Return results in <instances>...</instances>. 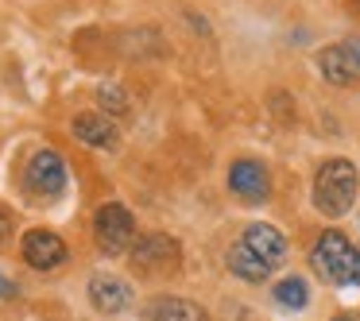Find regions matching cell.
<instances>
[{"mask_svg": "<svg viewBox=\"0 0 360 321\" xmlns=\"http://www.w3.org/2000/svg\"><path fill=\"white\" fill-rule=\"evenodd\" d=\"M352 197H356V166L349 159H329L326 166L314 178V202L326 217H341L352 209Z\"/></svg>", "mask_w": 360, "mask_h": 321, "instance_id": "cell-1", "label": "cell"}, {"mask_svg": "<svg viewBox=\"0 0 360 321\" xmlns=\"http://www.w3.org/2000/svg\"><path fill=\"white\" fill-rule=\"evenodd\" d=\"M314 267H318L321 279L337 282V287H360V251L337 228H329L314 244Z\"/></svg>", "mask_w": 360, "mask_h": 321, "instance_id": "cell-2", "label": "cell"}, {"mask_svg": "<svg viewBox=\"0 0 360 321\" xmlns=\"http://www.w3.org/2000/svg\"><path fill=\"white\" fill-rule=\"evenodd\" d=\"M182 263V248L179 240H171L167 232H148L132 244V267L148 279H163V275H174Z\"/></svg>", "mask_w": 360, "mask_h": 321, "instance_id": "cell-3", "label": "cell"}, {"mask_svg": "<svg viewBox=\"0 0 360 321\" xmlns=\"http://www.w3.org/2000/svg\"><path fill=\"white\" fill-rule=\"evenodd\" d=\"M94 236H97V248H101L105 256H120V251H128L136 244L132 213H128L124 205H117V202L101 205L97 217H94Z\"/></svg>", "mask_w": 360, "mask_h": 321, "instance_id": "cell-4", "label": "cell"}, {"mask_svg": "<svg viewBox=\"0 0 360 321\" xmlns=\"http://www.w3.org/2000/svg\"><path fill=\"white\" fill-rule=\"evenodd\" d=\"M27 190L39 197H58L66 190V159L51 148L35 151L27 163Z\"/></svg>", "mask_w": 360, "mask_h": 321, "instance_id": "cell-5", "label": "cell"}, {"mask_svg": "<svg viewBox=\"0 0 360 321\" xmlns=\"http://www.w3.org/2000/svg\"><path fill=\"white\" fill-rule=\"evenodd\" d=\"M20 251H24V259L35 271H55V267L66 263V244L51 228H32L24 236V244H20Z\"/></svg>", "mask_w": 360, "mask_h": 321, "instance_id": "cell-6", "label": "cell"}, {"mask_svg": "<svg viewBox=\"0 0 360 321\" xmlns=\"http://www.w3.org/2000/svg\"><path fill=\"white\" fill-rule=\"evenodd\" d=\"M229 186H233L236 197H244V202H267V194H271V178H267V171L256 163V159H240V163L229 166Z\"/></svg>", "mask_w": 360, "mask_h": 321, "instance_id": "cell-7", "label": "cell"}, {"mask_svg": "<svg viewBox=\"0 0 360 321\" xmlns=\"http://www.w3.org/2000/svg\"><path fill=\"white\" fill-rule=\"evenodd\" d=\"M89 302L101 313H120L132 306V287L124 279H117V275H94L89 279Z\"/></svg>", "mask_w": 360, "mask_h": 321, "instance_id": "cell-8", "label": "cell"}, {"mask_svg": "<svg viewBox=\"0 0 360 321\" xmlns=\"http://www.w3.org/2000/svg\"><path fill=\"white\" fill-rule=\"evenodd\" d=\"M244 248L248 251H256L259 259H264V263H279L283 259V251H287V240H283V232L279 228H271V225H252L248 232H244Z\"/></svg>", "mask_w": 360, "mask_h": 321, "instance_id": "cell-9", "label": "cell"}, {"mask_svg": "<svg viewBox=\"0 0 360 321\" xmlns=\"http://www.w3.org/2000/svg\"><path fill=\"white\" fill-rule=\"evenodd\" d=\"M318 63H321V74H326L333 86H352V81H356V74H360L356 55H352L349 47H329V51H321Z\"/></svg>", "mask_w": 360, "mask_h": 321, "instance_id": "cell-10", "label": "cell"}, {"mask_svg": "<svg viewBox=\"0 0 360 321\" xmlns=\"http://www.w3.org/2000/svg\"><path fill=\"white\" fill-rule=\"evenodd\" d=\"M74 136L82 143H89V148H117V128L101 112H82V117H74Z\"/></svg>", "mask_w": 360, "mask_h": 321, "instance_id": "cell-11", "label": "cell"}, {"mask_svg": "<svg viewBox=\"0 0 360 321\" xmlns=\"http://www.w3.org/2000/svg\"><path fill=\"white\" fill-rule=\"evenodd\" d=\"M143 321H210L202 306L186 302V298H155L143 310Z\"/></svg>", "mask_w": 360, "mask_h": 321, "instance_id": "cell-12", "label": "cell"}, {"mask_svg": "<svg viewBox=\"0 0 360 321\" xmlns=\"http://www.w3.org/2000/svg\"><path fill=\"white\" fill-rule=\"evenodd\" d=\"M229 267H233L240 279H248V282H264L267 275L275 271L271 263H264V259L256 256V251H248L244 244H236V248H229Z\"/></svg>", "mask_w": 360, "mask_h": 321, "instance_id": "cell-13", "label": "cell"}, {"mask_svg": "<svg viewBox=\"0 0 360 321\" xmlns=\"http://www.w3.org/2000/svg\"><path fill=\"white\" fill-rule=\"evenodd\" d=\"M275 302L287 306V310H302V306L310 302V287H306L302 279H283L279 287H275Z\"/></svg>", "mask_w": 360, "mask_h": 321, "instance_id": "cell-14", "label": "cell"}, {"mask_svg": "<svg viewBox=\"0 0 360 321\" xmlns=\"http://www.w3.org/2000/svg\"><path fill=\"white\" fill-rule=\"evenodd\" d=\"M101 101H109L105 109H112V112H124L128 105H124V93H120L117 86H101Z\"/></svg>", "mask_w": 360, "mask_h": 321, "instance_id": "cell-15", "label": "cell"}, {"mask_svg": "<svg viewBox=\"0 0 360 321\" xmlns=\"http://www.w3.org/2000/svg\"><path fill=\"white\" fill-rule=\"evenodd\" d=\"M12 228H16V221H12V213L4 209V205H0V244H4V240L12 236Z\"/></svg>", "mask_w": 360, "mask_h": 321, "instance_id": "cell-16", "label": "cell"}, {"mask_svg": "<svg viewBox=\"0 0 360 321\" xmlns=\"http://www.w3.org/2000/svg\"><path fill=\"white\" fill-rule=\"evenodd\" d=\"M12 294H16V287H12V282L4 279V275H0V298H12Z\"/></svg>", "mask_w": 360, "mask_h": 321, "instance_id": "cell-17", "label": "cell"}, {"mask_svg": "<svg viewBox=\"0 0 360 321\" xmlns=\"http://www.w3.org/2000/svg\"><path fill=\"white\" fill-rule=\"evenodd\" d=\"M349 51H352V55H356V66H360V39H356V43H352V47H349Z\"/></svg>", "mask_w": 360, "mask_h": 321, "instance_id": "cell-18", "label": "cell"}, {"mask_svg": "<svg viewBox=\"0 0 360 321\" xmlns=\"http://www.w3.org/2000/svg\"><path fill=\"white\" fill-rule=\"evenodd\" d=\"M337 321H360V317H356V313H341Z\"/></svg>", "mask_w": 360, "mask_h": 321, "instance_id": "cell-19", "label": "cell"}]
</instances>
